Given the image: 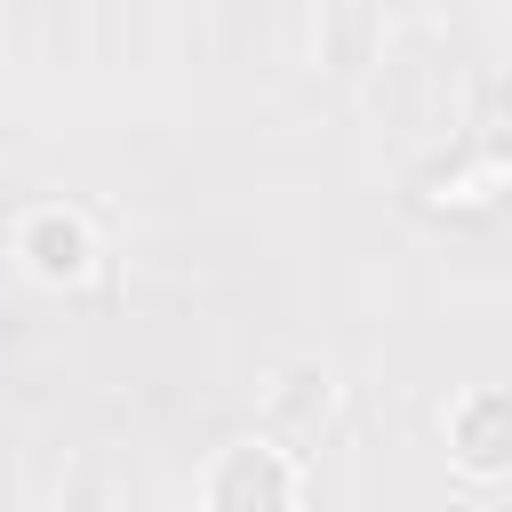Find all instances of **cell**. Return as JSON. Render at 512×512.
<instances>
[{"label": "cell", "instance_id": "1", "mask_svg": "<svg viewBox=\"0 0 512 512\" xmlns=\"http://www.w3.org/2000/svg\"><path fill=\"white\" fill-rule=\"evenodd\" d=\"M216 504L224 512H280V464L272 456H232L224 464V480H216Z\"/></svg>", "mask_w": 512, "mask_h": 512}, {"label": "cell", "instance_id": "2", "mask_svg": "<svg viewBox=\"0 0 512 512\" xmlns=\"http://www.w3.org/2000/svg\"><path fill=\"white\" fill-rule=\"evenodd\" d=\"M40 248H48L40 264H56V272H64V264H80V240H72V232H56V224L40 232Z\"/></svg>", "mask_w": 512, "mask_h": 512}, {"label": "cell", "instance_id": "3", "mask_svg": "<svg viewBox=\"0 0 512 512\" xmlns=\"http://www.w3.org/2000/svg\"><path fill=\"white\" fill-rule=\"evenodd\" d=\"M472 456H480V464H496V400L472 416Z\"/></svg>", "mask_w": 512, "mask_h": 512}]
</instances>
